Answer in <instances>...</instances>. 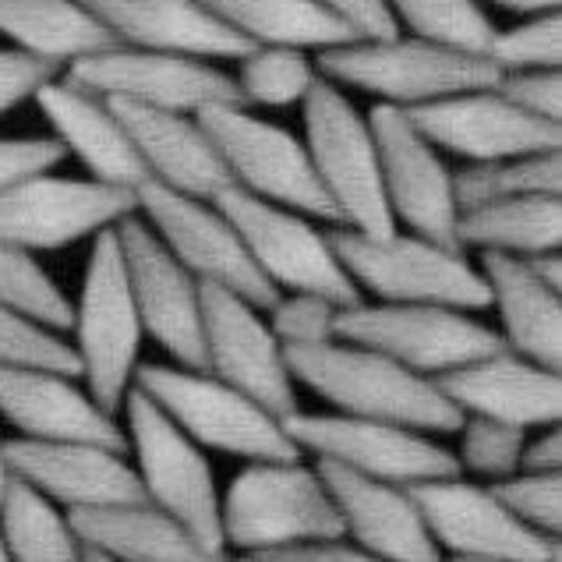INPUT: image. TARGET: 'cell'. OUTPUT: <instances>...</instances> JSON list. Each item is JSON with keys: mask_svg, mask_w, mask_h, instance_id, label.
Listing matches in <instances>:
<instances>
[{"mask_svg": "<svg viewBox=\"0 0 562 562\" xmlns=\"http://www.w3.org/2000/svg\"><path fill=\"white\" fill-rule=\"evenodd\" d=\"M294 382L326 400L333 414L414 428L422 436H457L463 414L449 404L431 379L407 372L404 364L358 344H326L283 350Z\"/></svg>", "mask_w": 562, "mask_h": 562, "instance_id": "obj_1", "label": "cell"}, {"mask_svg": "<svg viewBox=\"0 0 562 562\" xmlns=\"http://www.w3.org/2000/svg\"><path fill=\"white\" fill-rule=\"evenodd\" d=\"M220 538L237 555H269L344 538L333 495L304 460L245 463L220 495Z\"/></svg>", "mask_w": 562, "mask_h": 562, "instance_id": "obj_2", "label": "cell"}, {"mask_svg": "<svg viewBox=\"0 0 562 562\" xmlns=\"http://www.w3.org/2000/svg\"><path fill=\"white\" fill-rule=\"evenodd\" d=\"M71 333L78 379L86 382V393L117 417L127 393L135 390L142 340H146L132 283H127L117 227L92 237L82 291L71 304Z\"/></svg>", "mask_w": 562, "mask_h": 562, "instance_id": "obj_3", "label": "cell"}, {"mask_svg": "<svg viewBox=\"0 0 562 562\" xmlns=\"http://www.w3.org/2000/svg\"><path fill=\"white\" fill-rule=\"evenodd\" d=\"M329 245L358 291L375 294V304H431V308L481 312L488 308V283L481 269L457 248L393 231L364 237L329 231Z\"/></svg>", "mask_w": 562, "mask_h": 562, "instance_id": "obj_4", "label": "cell"}, {"mask_svg": "<svg viewBox=\"0 0 562 562\" xmlns=\"http://www.w3.org/2000/svg\"><path fill=\"white\" fill-rule=\"evenodd\" d=\"M135 390L149 396L199 449H216L245 463L301 460L283 417L269 414L209 372L178 364H138Z\"/></svg>", "mask_w": 562, "mask_h": 562, "instance_id": "obj_5", "label": "cell"}, {"mask_svg": "<svg viewBox=\"0 0 562 562\" xmlns=\"http://www.w3.org/2000/svg\"><path fill=\"white\" fill-rule=\"evenodd\" d=\"M315 68L326 82L361 89L375 95L379 106L396 110H417L460 92L495 89L503 78L485 57L431 46L404 32L393 40H355L333 46L315 57Z\"/></svg>", "mask_w": 562, "mask_h": 562, "instance_id": "obj_6", "label": "cell"}, {"mask_svg": "<svg viewBox=\"0 0 562 562\" xmlns=\"http://www.w3.org/2000/svg\"><path fill=\"white\" fill-rule=\"evenodd\" d=\"M304 106V153L344 231L385 237L396 231L382 195L379 149L368 117L340 86L318 78Z\"/></svg>", "mask_w": 562, "mask_h": 562, "instance_id": "obj_7", "label": "cell"}, {"mask_svg": "<svg viewBox=\"0 0 562 562\" xmlns=\"http://www.w3.org/2000/svg\"><path fill=\"white\" fill-rule=\"evenodd\" d=\"M121 411L127 422V439H132V471L138 477L142 499L178 520L209 549L227 552L220 538V488L205 449L191 442L138 390L127 393Z\"/></svg>", "mask_w": 562, "mask_h": 562, "instance_id": "obj_8", "label": "cell"}, {"mask_svg": "<svg viewBox=\"0 0 562 562\" xmlns=\"http://www.w3.org/2000/svg\"><path fill=\"white\" fill-rule=\"evenodd\" d=\"M213 205L231 220L251 266L277 294H318L344 308L361 304V291L329 245V231H318L308 216L251 199L237 188H227Z\"/></svg>", "mask_w": 562, "mask_h": 562, "instance_id": "obj_9", "label": "cell"}, {"mask_svg": "<svg viewBox=\"0 0 562 562\" xmlns=\"http://www.w3.org/2000/svg\"><path fill=\"white\" fill-rule=\"evenodd\" d=\"M195 121L213 138V146L231 173V184L251 199L291 209L308 220L336 223V213L318 184L312 159L304 153V142L286 127L262 121L248 106L220 103L205 106Z\"/></svg>", "mask_w": 562, "mask_h": 562, "instance_id": "obj_10", "label": "cell"}, {"mask_svg": "<svg viewBox=\"0 0 562 562\" xmlns=\"http://www.w3.org/2000/svg\"><path fill=\"white\" fill-rule=\"evenodd\" d=\"M283 428L297 453H312L318 463H333L347 474L385 481L396 488H417L460 474L453 449L414 428L312 411L291 414Z\"/></svg>", "mask_w": 562, "mask_h": 562, "instance_id": "obj_11", "label": "cell"}, {"mask_svg": "<svg viewBox=\"0 0 562 562\" xmlns=\"http://www.w3.org/2000/svg\"><path fill=\"white\" fill-rule=\"evenodd\" d=\"M344 344H358L404 364L422 379H442L477 358L499 355V333L477 323L471 312L431 304H355L340 312Z\"/></svg>", "mask_w": 562, "mask_h": 562, "instance_id": "obj_12", "label": "cell"}, {"mask_svg": "<svg viewBox=\"0 0 562 562\" xmlns=\"http://www.w3.org/2000/svg\"><path fill=\"white\" fill-rule=\"evenodd\" d=\"M135 213L159 237V245L202 286L231 291L262 312L280 297L262 280V272L251 266L231 220L213 202L188 199L159 184H142L135 191Z\"/></svg>", "mask_w": 562, "mask_h": 562, "instance_id": "obj_13", "label": "cell"}, {"mask_svg": "<svg viewBox=\"0 0 562 562\" xmlns=\"http://www.w3.org/2000/svg\"><path fill=\"white\" fill-rule=\"evenodd\" d=\"M375 149L382 195L390 205L396 231L414 237L436 240L442 248H457V195H453V170L442 164L439 149L417 132L411 117L396 106H379L368 114Z\"/></svg>", "mask_w": 562, "mask_h": 562, "instance_id": "obj_14", "label": "cell"}, {"mask_svg": "<svg viewBox=\"0 0 562 562\" xmlns=\"http://www.w3.org/2000/svg\"><path fill=\"white\" fill-rule=\"evenodd\" d=\"M202 350L205 372L234 385L277 417L301 411L297 382L286 368V355L272 336L266 312L220 286H202Z\"/></svg>", "mask_w": 562, "mask_h": 562, "instance_id": "obj_15", "label": "cell"}, {"mask_svg": "<svg viewBox=\"0 0 562 562\" xmlns=\"http://www.w3.org/2000/svg\"><path fill=\"white\" fill-rule=\"evenodd\" d=\"M135 209V191L40 173L0 195V245L32 255L57 251L114 231Z\"/></svg>", "mask_w": 562, "mask_h": 562, "instance_id": "obj_16", "label": "cell"}, {"mask_svg": "<svg viewBox=\"0 0 562 562\" xmlns=\"http://www.w3.org/2000/svg\"><path fill=\"white\" fill-rule=\"evenodd\" d=\"M117 240L142 333L153 336L178 368L205 372L202 283L184 266H178V259L159 245V237L142 223L138 213L117 223Z\"/></svg>", "mask_w": 562, "mask_h": 562, "instance_id": "obj_17", "label": "cell"}, {"mask_svg": "<svg viewBox=\"0 0 562 562\" xmlns=\"http://www.w3.org/2000/svg\"><path fill=\"white\" fill-rule=\"evenodd\" d=\"M82 89L103 95V100H121L149 110H170V114L195 117L205 106L240 103L234 75L213 68L205 60L173 57V54H149V50H106L100 57L78 60L64 71Z\"/></svg>", "mask_w": 562, "mask_h": 562, "instance_id": "obj_18", "label": "cell"}, {"mask_svg": "<svg viewBox=\"0 0 562 562\" xmlns=\"http://www.w3.org/2000/svg\"><path fill=\"white\" fill-rule=\"evenodd\" d=\"M417 513L442 555H477L495 562H562V541L541 538L513 520L492 488L442 477L411 488Z\"/></svg>", "mask_w": 562, "mask_h": 562, "instance_id": "obj_19", "label": "cell"}, {"mask_svg": "<svg viewBox=\"0 0 562 562\" xmlns=\"http://www.w3.org/2000/svg\"><path fill=\"white\" fill-rule=\"evenodd\" d=\"M8 474L57 509L95 513L146 503L124 449L95 442H29L8 439Z\"/></svg>", "mask_w": 562, "mask_h": 562, "instance_id": "obj_20", "label": "cell"}, {"mask_svg": "<svg viewBox=\"0 0 562 562\" xmlns=\"http://www.w3.org/2000/svg\"><path fill=\"white\" fill-rule=\"evenodd\" d=\"M404 114L431 146L468 159V164H503V159L562 149L559 124L520 114L495 89L460 92L428 106L404 110Z\"/></svg>", "mask_w": 562, "mask_h": 562, "instance_id": "obj_21", "label": "cell"}, {"mask_svg": "<svg viewBox=\"0 0 562 562\" xmlns=\"http://www.w3.org/2000/svg\"><path fill=\"white\" fill-rule=\"evenodd\" d=\"M436 385L463 417H485L520 431L562 422V372L524 361L513 350L477 358L436 379Z\"/></svg>", "mask_w": 562, "mask_h": 562, "instance_id": "obj_22", "label": "cell"}, {"mask_svg": "<svg viewBox=\"0 0 562 562\" xmlns=\"http://www.w3.org/2000/svg\"><path fill=\"white\" fill-rule=\"evenodd\" d=\"M0 422L29 442H95L127 449L117 417L78 390L71 375L46 368H0Z\"/></svg>", "mask_w": 562, "mask_h": 562, "instance_id": "obj_23", "label": "cell"}, {"mask_svg": "<svg viewBox=\"0 0 562 562\" xmlns=\"http://www.w3.org/2000/svg\"><path fill=\"white\" fill-rule=\"evenodd\" d=\"M117 46L191 60H240L255 46L223 25L202 0H82Z\"/></svg>", "mask_w": 562, "mask_h": 562, "instance_id": "obj_24", "label": "cell"}, {"mask_svg": "<svg viewBox=\"0 0 562 562\" xmlns=\"http://www.w3.org/2000/svg\"><path fill=\"white\" fill-rule=\"evenodd\" d=\"M333 495L344 538L382 562H442L411 488L347 474L333 463H315Z\"/></svg>", "mask_w": 562, "mask_h": 562, "instance_id": "obj_25", "label": "cell"}, {"mask_svg": "<svg viewBox=\"0 0 562 562\" xmlns=\"http://www.w3.org/2000/svg\"><path fill=\"white\" fill-rule=\"evenodd\" d=\"M110 106L132 138L149 184L202 202H216L223 191L234 188L213 138L191 114H170V110H149L121 100H110Z\"/></svg>", "mask_w": 562, "mask_h": 562, "instance_id": "obj_26", "label": "cell"}, {"mask_svg": "<svg viewBox=\"0 0 562 562\" xmlns=\"http://www.w3.org/2000/svg\"><path fill=\"white\" fill-rule=\"evenodd\" d=\"M36 103L46 124L54 127V142L64 156L71 153L89 170V181L121 191H138L142 184H149L146 167H142L110 100L60 75L36 95Z\"/></svg>", "mask_w": 562, "mask_h": 562, "instance_id": "obj_27", "label": "cell"}, {"mask_svg": "<svg viewBox=\"0 0 562 562\" xmlns=\"http://www.w3.org/2000/svg\"><path fill=\"white\" fill-rule=\"evenodd\" d=\"M488 308L499 312V340L524 361L562 372V294L544 286L524 259L481 255Z\"/></svg>", "mask_w": 562, "mask_h": 562, "instance_id": "obj_28", "label": "cell"}, {"mask_svg": "<svg viewBox=\"0 0 562 562\" xmlns=\"http://www.w3.org/2000/svg\"><path fill=\"white\" fill-rule=\"evenodd\" d=\"M71 524L86 549L110 562H234L149 503L71 513Z\"/></svg>", "mask_w": 562, "mask_h": 562, "instance_id": "obj_29", "label": "cell"}, {"mask_svg": "<svg viewBox=\"0 0 562 562\" xmlns=\"http://www.w3.org/2000/svg\"><path fill=\"white\" fill-rule=\"evenodd\" d=\"M0 36L14 50L50 60L64 71L78 60L117 50V40L82 0H0Z\"/></svg>", "mask_w": 562, "mask_h": 562, "instance_id": "obj_30", "label": "cell"}, {"mask_svg": "<svg viewBox=\"0 0 562 562\" xmlns=\"http://www.w3.org/2000/svg\"><path fill=\"white\" fill-rule=\"evenodd\" d=\"M202 4L255 50L280 46V50L323 54L355 43L350 29L315 0H202Z\"/></svg>", "mask_w": 562, "mask_h": 562, "instance_id": "obj_31", "label": "cell"}, {"mask_svg": "<svg viewBox=\"0 0 562 562\" xmlns=\"http://www.w3.org/2000/svg\"><path fill=\"white\" fill-rule=\"evenodd\" d=\"M457 245L481 255L535 259L562 248V199H503L463 209L457 220Z\"/></svg>", "mask_w": 562, "mask_h": 562, "instance_id": "obj_32", "label": "cell"}, {"mask_svg": "<svg viewBox=\"0 0 562 562\" xmlns=\"http://www.w3.org/2000/svg\"><path fill=\"white\" fill-rule=\"evenodd\" d=\"M0 535L11 562H86L68 513L14 477L0 495Z\"/></svg>", "mask_w": 562, "mask_h": 562, "instance_id": "obj_33", "label": "cell"}, {"mask_svg": "<svg viewBox=\"0 0 562 562\" xmlns=\"http://www.w3.org/2000/svg\"><path fill=\"white\" fill-rule=\"evenodd\" d=\"M453 195L460 213L503 199H562V149L503 164H468L453 173Z\"/></svg>", "mask_w": 562, "mask_h": 562, "instance_id": "obj_34", "label": "cell"}, {"mask_svg": "<svg viewBox=\"0 0 562 562\" xmlns=\"http://www.w3.org/2000/svg\"><path fill=\"white\" fill-rule=\"evenodd\" d=\"M400 32H411V40H422L446 50L485 57L495 22L477 0H385Z\"/></svg>", "mask_w": 562, "mask_h": 562, "instance_id": "obj_35", "label": "cell"}, {"mask_svg": "<svg viewBox=\"0 0 562 562\" xmlns=\"http://www.w3.org/2000/svg\"><path fill=\"white\" fill-rule=\"evenodd\" d=\"M0 308L50 333L71 329V301L32 251L0 245Z\"/></svg>", "mask_w": 562, "mask_h": 562, "instance_id": "obj_36", "label": "cell"}, {"mask_svg": "<svg viewBox=\"0 0 562 562\" xmlns=\"http://www.w3.org/2000/svg\"><path fill=\"white\" fill-rule=\"evenodd\" d=\"M318 68L312 54L280 50V46H262L237 60L234 86L240 103L251 106H294L308 100V92L318 86Z\"/></svg>", "mask_w": 562, "mask_h": 562, "instance_id": "obj_37", "label": "cell"}, {"mask_svg": "<svg viewBox=\"0 0 562 562\" xmlns=\"http://www.w3.org/2000/svg\"><path fill=\"white\" fill-rule=\"evenodd\" d=\"M485 60L499 75L559 71L562 64V14H535L513 29H495Z\"/></svg>", "mask_w": 562, "mask_h": 562, "instance_id": "obj_38", "label": "cell"}, {"mask_svg": "<svg viewBox=\"0 0 562 562\" xmlns=\"http://www.w3.org/2000/svg\"><path fill=\"white\" fill-rule=\"evenodd\" d=\"M457 436H460V453H457L460 471H471L492 481V485H499V481L520 471V453L531 431L485 422V417H463Z\"/></svg>", "mask_w": 562, "mask_h": 562, "instance_id": "obj_39", "label": "cell"}, {"mask_svg": "<svg viewBox=\"0 0 562 562\" xmlns=\"http://www.w3.org/2000/svg\"><path fill=\"white\" fill-rule=\"evenodd\" d=\"M340 312L344 304L318 294H280L266 308V323L283 350H304L340 340Z\"/></svg>", "mask_w": 562, "mask_h": 562, "instance_id": "obj_40", "label": "cell"}, {"mask_svg": "<svg viewBox=\"0 0 562 562\" xmlns=\"http://www.w3.org/2000/svg\"><path fill=\"white\" fill-rule=\"evenodd\" d=\"M0 368H46L78 379L71 344L8 308H0Z\"/></svg>", "mask_w": 562, "mask_h": 562, "instance_id": "obj_41", "label": "cell"}, {"mask_svg": "<svg viewBox=\"0 0 562 562\" xmlns=\"http://www.w3.org/2000/svg\"><path fill=\"white\" fill-rule=\"evenodd\" d=\"M495 499L506 506L513 520H520L527 531L541 538L562 535V474H524L492 485Z\"/></svg>", "mask_w": 562, "mask_h": 562, "instance_id": "obj_42", "label": "cell"}, {"mask_svg": "<svg viewBox=\"0 0 562 562\" xmlns=\"http://www.w3.org/2000/svg\"><path fill=\"white\" fill-rule=\"evenodd\" d=\"M495 92L520 114L562 127V75L559 71H513L503 75Z\"/></svg>", "mask_w": 562, "mask_h": 562, "instance_id": "obj_43", "label": "cell"}, {"mask_svg": "<svg viewBox=\"0 0 562 562\" xmlns=\"http://www.w3.org/2000/svg\"><path fill=\"white\" fill-rule=\"evenodd\" d=\"M60 75L64 68H57V64L22 54V50H14V46H4V50H0V117L11 114L14 106L36 100V95L50 82H57Z\"/></svg>", "mask_w": 562, "mask_h": 562, "instance_id": "obj_44", "label": "cell"}, {"mask_svg": "<svg viewBox=\"0 0 562 562\" xmlns=\"http://www.w3.org/2000/svg\"><path fill=\"white\" fill-rule=\"evenodd\" d=\"M64 149L54 138H0V195L40 173L60 167Z\"/></svg>", "mask_w": 562, "mask_h": 562, "instance_id": "obj_45", "label": "cell"}, {"mask_svg": "<svg viewBox=\"0 0 562 562\" xmlns=\"http://www.w3.org/2000/svg\"><path fill=\"white\" fill-rule=\"evenodd\" d=\"M318 8H326L336 22H344L355 40H393L400 29L393 22L385 0H315Z\"/></svg>", "mask_w": 562, "mask_h": 562, "instance_id": "obj_46", "label": "cell"}, {"mask_svg": "<svg viewBox=\"0 0 562 562\" xmlns=\"http://www.w3.org/2000/svg\"><path fill=\"white\" fill-rule=\"evenodd\" d=\"M259 562H382L375 555H368L358 544H350L347 538H329V541H312L297 544V549H280L269 555H251Z\"/></svg>", "mask_w": 562, "mask_h": 562, "instance_id": "obj_47", "label": "cell"}, {"mask_svg": "<svg viewBox=\"0 0 562 562\" xmlns=\"http://www.w3.org/2000/svg\"><path fill=\"white\" fill-rule=\"evenodd\" d=\"M520 471L524 474H562V428H541L535 439L527 436L524 453H520Z\"/></svg>", "mask_w": 562, "mask_h": 562, "instance_id": "obj_48", "label": "cell"}, {"mask_svg": "<svg viewBox=\"0 0 562 562\" xmlns=\"http://www.w3.org/2000/svg\"><path fill=\"white\" fill-rule=\"evenodd\" d=\"M524 262L544 286H552V291L562 294V255L559 251H544V255H535V259H524Z\"/></svg>", "mask_w": 562, "mask_h": 562, "instance_id": "obj_49", "label": "cell"}, {"mask_svg": "<svg viewBox=\"0 0 562 562\" xmlns=\"http://www.w3.org/2000/svg\"><path fill=\"white\" fill-rule=\"evenodd\" d=\"M481 8L485 4H495V8H506V11H517V14H527V19H535V14H552L562 8V0H477Z\"/></svg>", "mask_w": 562, "mask_h": 562, "instance_id": "obj_50", "label": "cell"}, {"mask_svg": "<svg viewBox=\"0 0 562 562\" xmlns=\"http://www.w3.org/2000/svg\"><path fill=\"white\" fill-rule=\"evenodd\" d=\"M8 439H4V431H0V495H4V488H8V481H11V474H8Z\"/></svg>", "mask_w": 562, "mask_h": 562, "instance_id": "obj_51", "label": "cell"}, {"mask_svg": "<svg viewBox=\"0 0 562 562\" xmlns=\"http://www.w3.org/2000/svg\"><path fill=\"white\" fill-rule=\"evenodd\" d=\"M442 562H495V559H477V555H442Z\"/></svg>", "mask_w": 562, "mask_h": 562, "instance_id": "obj_52", "label": "cell"}, {"mask_svg": "<svg viewBox=\"0 0 562 562\" xmlns=\"http://www.w3.org/2000/svg\"><path fill=\"white\" fill-rule=\"evenodd\" d=\"M86 562H110V559H103L100 552H89V549H86Z\"/></svg>", "mask_w": 562, "mask_h": 562, "instance_id": "obj_53", "label": "cell"}, {"mask_svg": "<svg viewBox=\"0 0 562 562\" xmlns=\"http://www.w3.org/2000/svg\"><path fill=\"white\" fill-rule=\"evenodd\" d=\"M0 562H11L8 559V549H4V535H0Z\"/></svg>", "mask_w": 562, "mask_h": 562, "instance_id": "obj_54", "label": "cell"}, {"mask_svg": "<svg viewBox=\"0 0 562 562\" xmlns=\"http://www.w3.org/2000/svg\"><path fill=\"white\" fill-rule=\"evenodd\" d=\"M234 562H259V559H251V555H237Z\"/></svg>", "mask_w": 562, "mask_h": 562, "instance_id": "obj_55", "label": "cell"}]
</instances>
